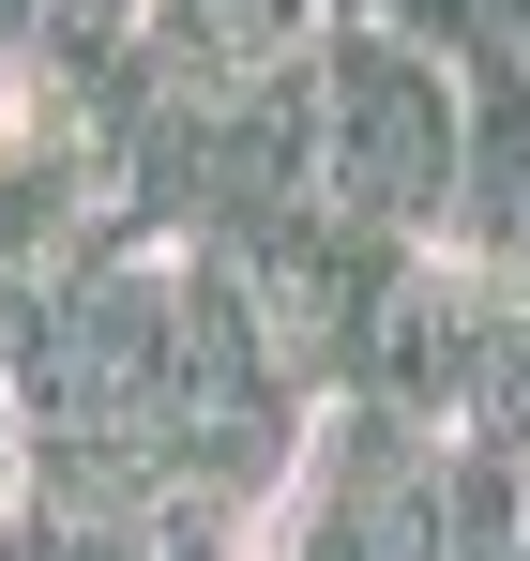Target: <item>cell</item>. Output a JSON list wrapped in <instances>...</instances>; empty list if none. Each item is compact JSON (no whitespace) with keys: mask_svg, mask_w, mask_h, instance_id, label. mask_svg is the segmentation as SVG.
I'll return each mask as SVG.
<instances>
[{"mask_svg":"<svg viewBox=\"0 0 530 561\" xmlns=\"http://www.w3.org/2000/svg\"><path fill=\"white\" fill-rule=\"evenodd\" d=\"M454 183H470V77L379 15H334L319 31V197L394 243H440Z\"/></svg>","mask_w":530,"mask_h":561,"instance_id":"6da1fadb","label":"cell"},{"mask_svg":"<svg viewBox=\"0 0 530 561\" xmlns=\"http://www.w3.org/2000/svg\"><path fill=\"white\" fill-rule=\"evenodd\" d=\"M0 516H31V379L0 365Z\"/></svg>","mask_w":530,"mask_h":561,"instance_id":"7a4b0ae2","label":"cell"},{"mask_svg":"<svg viewBox=\"0 0 530 561\" xmlns=\"http://www.w3.org/2000/svg\"><path fill=\"white\" fill-rule=\"evenodd\" d=\"M334 15H379V0H334Z\"/></svg>","mask_w":530,"mask_h":561,"instance_id":"3957f363","label":"cell"}]
</instances>
